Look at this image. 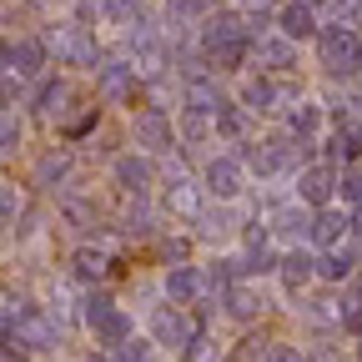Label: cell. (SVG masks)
I'll return each mask as SVG.
<instances>
[{
    "label": "cell",
    "mask_w": 362,
    "mask_h": 362,
    "mask_svg": "<svg viewBox=\"0 0 362 362\" xmlns=\"http://www.w3.org/2000/svg\"><path fill=\"white\" fill-rule=\"evenodd\" d=\"M322 66L337 76V71H352V66H362V40L347 30V25H337V30H327L322 35Z\"/></svg>",
    "instance_id": "1"
},
{
    "label": "cell",
    "mask_w": 362,
    "mask_h": 362,
    "mask_svg": "<svg viewBox=\"0 0 362 362\" xmlns=\"http://www.w3.org/2000/svg\"><path fill=\"white\" fill-rule=\"evenodd\" d=\"M86 322H90V332H96L101 342H126V337H131V317H126L121 307H111L106 297H101V302H90Z\"/></svg>",
    "instance_id": "2"
},
{
    "label": "cell",
    "mask_w": 362,
    "mask_h": 362,
    "mask_svg": "<svg viewBox=\"0 0 362 362\" xmlns=\"http://www.w3.org/2000/svg\"><path fill=\"white\" fill-rule=\"evenodd\" d=\"M16 327H21V342L25 347H51L56 342V322H51V317H40L35 307H21L16 312Z\"/></svg>",
    "instance_id": "3"
},
{
    "label": "cell",
    "mask_w": 362,
    "mask_h": 362,
    "mask_svg": "<svg viewBox=\"0 0 362 362\" xmlns=\"http://www.w3.org/2000/svg\"><path fill=\"white\" fill-rule=\"evenodd\" d=\"M151 332H156L161 347H187V342H192V322H187V317H181L176 307H161V312H156Z\"/></svg>",
    "instance_id": "4"
},
{
    "label": "cell",
    "mask_w": 362,
    "mask_h": 362,
    "mask_svg": "<svg viewBox=\"0 0 362 362\" xmlns=\"http://www.w3.org/2000/svg\"><path fill=\"white\" fill-rule=\"evenodd\" d=\"M332 187H337V171H332V166H307V171L297 176V192H302V202H312V206H322V202L332 197Z\"/></svg>",
    "instance_id": "5"
},
{
    "label": "cell",
    "mask_w": 362,
    "mask_h": 362,
    "mask_svg": "<svg viewBox=\"0 0 362 362\" xmlns=\"http://www.w3.org/2000/svg\"><path fill=\"white\" fill-rule=\"evenodd\" d=\"M206 187H211L216 197H237V192H242V161L216 156V161L206 166Z\"/></svg>",
    "instance_id": "6"
},
{
    "label": "cell",
    "mask_w": 362,
    "mask_h": 362,
    "mask_svg": "<svg viewBox=\"0 0 362 362\" xmlns=\"http://www.w3.org/2000/svg\"><path fill=\"white\" fill-rule=\"evenodd\" d=\"M136 141L151 146V151H166V146L176 141V131H171V121H166L161 111H146L141 121H136Z\"/></svg>",
    "instance_id": "7"
},
{
    "label": "cell",
    "mask_w": 362,
    "mask_h": 362,
    "mask_svg": "<svg viewBox=\"0 0 362 362\" xmlns=\"http://www.w3.org/2000/svg\"><path fill=\"white\" fill-rule=\"evenodd\" d=\"M116 181H121L126 192H146V187H151V166H146L141 156H121V161H116Z\"/></svg>",
    "instance_id": "8"
},
{
    "label": "cell",
    "mask_w": 362,
    "mask_h": 362,
    "mask_svg": "<svg viewBox=\"0 0 362 362\" xmlns=\"http://www.w3.org/2000/svg\"><path fill=\"white\" fill-rule=\"evenodd\" d=\"M131 90H136L131 66H106V71H101V96H106V101H126Z\"/></svg>",
    "instance_id": "9"
},
{
    "label": "cell",
    "mask_w": 362,
    "mask_h": 362,
    "mask_svg": "<svg viewBox=\"0 0 362 362\" xmlns=\"http://www.w3.org/2000/svg\"><path fill=\"white\" fill-rule=\"evenodd\" d=\"M352 267H357V252H352V247H342V252H327L322 262H317V272H322L327 282H347V277H352Z\"/></svg>",
    "instance_id": "10"
},
{
    "label": "cell",
    "mask_w": 362,
    "mask_h": 362,
    "mask_svg": "<svg viewBox=\"0 0 362 362\" xmlns=\"http://www.w3.org/2000/svg\"><path fill=\"white\" fill-rule=\"evenodd\" d=\"M166 292H171L176 302H192V297L202 292V277H197L192 267H171V272H166Z\"/></svg>",
    "instance_id": "11"
},
{
    "label": "cell",
    "mask_w": 362,
    "mask_h": 362,
    "mask_svg": "<svg viewBox=\"0 0 362 362\" xmlns=\"http://www.w3.org/2000/svg\"><path fill=\"white\" fill-rule=\"evenodd\" d=\"M312 257L307 252H292V257H282V282H287V292H297V287H307V277H312Z\"/></svg>",
    "instance_id": "12"
},
{
    "label": "cell",
    "mask_w": 362,
    "mask_h": 362,
    "mask_svg": "<svg viewBox=\"0 0 362 362\" xmlns=\"http://www.w3.org/2000/svg\"><path fill=\"white\" fill-rule=\"evenodd\" d=\"M312 237H317V242H327V247L342 242V237H347V216H342V211H322V216L312 221Z\"/></svg>",
    "instance_id": "13"
},
{
    "label": "cell",
    "mask_w": 362,
    "mask_h": 362,
    "mask_svg": "<svg viewBox=\"0 0 362 362\" xmlns=\"http://www.w3.org/2000/svg\"><path fill=\"white\" fill-rule=\"evenodd\" d=\"M187 101H192V111H202V116H216V111H221L216 90H211L206 81H192V86H187Z\"/></svg>",
    "instance_id": "14"
},
{
    "label": "cell",
    "mask_w": 362,
    "mask_h": 362,
    "mask_svg": "<svg viewBox=\"0 0 362 362\" xmlns=\"http://www.w3.org/2000/svg\"><path fill=\"white\" fill-rule=\"evenodd\" d=\"M282 30H287L292 40L312 35V11H307V6H287V11H282Z\"/></svg>",
    "instance_id": "15"
},
{
    "label": "cell",
    "mask_w": 362,
    "mask_h": 362,
    "mask_svg": "<svg viewBox=\"0 0 362 362\" xmlns=\"http://www.w3.org/2000/svg\"><path fill=\"white\" fill-rule=\"evenodd\" d=\"M11 61H16V71H21V76H35L45 56H40V45H35V40H21L16 51H11Z\"/></svg>",
    "instance_id": "16"
},
{
    "label": "cell",
    "mask_w": 362,
    "mask_h": 362,
    "mask_svg": "<svg viewBox=\"0 0 362 362\" xmlns=\"http://www.w3.org/2000/svg\"><path fill=\"white\" fill-rule=\"evenodd\" d=\"M226 307H232L237 317H252V312H257L262 302H257V297H252L247 287H237V282H232V287H226Z\"/></svg>",
    "instance_id": "17"
},
{
    "label": "cell",
    "mask_w": 362,
    "mask_h": 362,
    "mask_svg": "<svg viewBox=\"0 0 362 362\" xmlns=\"http://www.w3.org/2000/svg\"><path fill=\"white\" fill-rule=\"evenodd\" d=\"M101 272H106V257H101V252H90V247H86V252H76V277H86V282H90V277H101Z\"/></svg>",
    "instance_id": "18"
},
{
    "label": "cell",
    "mask_w": 362,
    "mask_h": 362,
    "mask_svg": "<svg viewBox=\"0 0 362 362\" xmlns=\"http://www.w3.org/2000/svg\"><path fill=\"white\" fill-rule=\"evenodd\" d=\"M66 171H71V161H66V156H45V161L35 166V176H40V187H56V181H61Z\"/></svg>",
    "instance_id": "19"
},
{
    "label": "cell",
    "mask_w": 362,
    "mask_h": 362,
    "mask_svg": "<svg viewBox=\"0 0 362 362\" xmlns=\"http://www.w3.org/2000/svg\"><path fill=\"white\" fill-rule=\"evenodd\" d=\"M277 232H282V237H307L312 221H307L302 211H282V216H277Z\"/></svg>",
    "instance_id": "20"
},
{
    "label": "cell",
    "mask_w": 362,
    "mask_h": 362,
    "mask_svg": "<svg viewBox=\"0 0 362 362\" xmlns=\"http://www.w3.org/2000/svg\"><path fill=\"white\" fill-rule=\"evenodd\" d=\"M216 131H221V136H242V131H247V116L232 111V106H221V111H216Z\"/></svg>",
    "instance_id": "21"
},
{
    "label": "cell",
    "mask_w": 362,
    "mask_h": 362,
    "mask_svg": "<svg viewBox=\"0 0 362 362\" xmlns=\"http://www.w3.org/2000/svg\"><path fill=\"white\" fill-rule=\"evenodd\" d=\"M16 141H21V121L11 111H0V151H11Z\"/></svg>",
    "instance_id": "22"
},
{
    "label": "cell",
    "mask_w": 362,
    "mask_h": 362,
    "mask_svg": "<svg viewBox=\"0 0 362 362\" xmlns=\"http://www.w3.org/2000/svg\"><path fill=\"white\" fill-rule=\"evenodd\" d=\"M16 211H21L16 187H6V181H0V226H6V221H16Z\"/></svg>",
    "instance_id": "23"
},
{
    "label": "cell",
    "mask_w": 362,
    "mask_h": 362,
    "mask_svg": "<svg viewBox=\"0 0 362 362\" xmlns=\"http://www.w3.org/2000/svg\"><path fill=\"white\" fill-rule=\"evenodd\" d=\"M337 187H342V197H347V202H362V166H352V171L337 181Z\"/></svg>",
    "instance_id": "24"
},
{
    "label": "cell",
    "mask_w": 362,
    "mask_h": 362,
    "mask_svg": "<svg viewBox=\"0 0 362 362\" xmlns=\"http://www.w3.org/2000/svg\"><path fill=\"white\" fill-rule=\"evenodd\" d=\"M116 347H121V352H116L111 362H146V342H131V337H126V342H116Z\"/></svg>",
    "instance_id": "25"
},
{
    "label": "cell",
    "mask_w": 362,
    "mask_h": 362,
    "mask_svg": "<svg viewBox=\"0 0 362 362\" xmlns=\"http://www.w3.org/2000/svg\"><path fill=\"white\" fill-rule=\"evenodd\" d=\"M317 126V106H302V111H292V136H307Z\"/></svg>",
    "instance_id": "26"
},
{
    "label": "cell",
    "mask_w": 362,
    "mask_h": 362,
    "mask_svg": "<svg viewBox=\"0 0 362 362\" xmlns=\"http://www.w3.org/2000/svg\"><path fill=\"white\" fill-rule=\"evenodd\" d=\"M66 56H71V61H90V40H86L81 30H76V35H66Z\"/></svg>",
    "instance_id": "27"
},
{
    "label": "cell",
    "mask_w": 362,
    "mask_h": 362,
    "mask_svg": "<svg viewBox=\"0 0 362 362\" xmlns=\"http://www.w3.org/2000/svg\"><path fill=\"white\" fill-rule=\"evenodd\" d=\"M342 327H347V332H362V297H352V302L342 307Z\"/></svg>",
    "instance_id": "28"
},
{
    "label": "cell",
    "mask_w": 362,
    "mask_h": 362,
    "mask_svg": "<svg viewBox=\"0 0 362 362\" xmlns=\"http://www.w3.org/2000/svg\"><path fill=\"white\" fill-rule=\"evenodd\" d=\"M247 101H252V111H267V101H272V86H267V81L247 86Z\"/></svg>",
    "instance_id": "29"
},
{
    "label": "cell",
    "mask_w": 362,
    "mask_h": 362,
    "mask_svg": "<svg viewBox=\"0 0 362 362\" xmlns=\"http://www.w3.org/2000/svg\"><path fill=\"white\" fill-rule=\"evenodd\" d=\"M206 347H211L206 337H192V342H187V362H211V352H206Z\"/></svg>",
    "instance_id": "30"
},
{
    "label": "cell",
    "mask_w": 362,
    "mask_h": 362,
    "mask_svg": "<svg viewBox=\"0 0 362 362\" xmlns=\"http://www.w3.org/2000/svg\"><path fill=\"white\" fill-rule=\"evenodd\" d=\"M267 362H307V357H302L297 347H272V352H267Z\"/></svg>",
    "instance_id": "31"
},
{
    "label": "cell",
    "mask_w": 362,
    "mask_h": 362,
    "mask_svg": "<svg viewBox=\"0 0 362 362\" xmlns=\"http://www.w3.org/2000/svg\"><path fill=\"white\" fill-rule=\"evenodd\" d=\"M171 206H176V211H192V192H187V187H181V181H176V187H171Z\"/></svg>",
    "instance_id": "32"
},
{
    "label": "cell",
    "mask_w": 362,
    "mask_h": 362,
    "mask_svg": "<svg viewBox=\"0 0 362 362\" xmlns=\"http://www.w3.org/2000/svg\"><path fill=\"white\" fill-rule=\"evenodd\" d=\"M131 6H141V0H111V11H116V16H126Z\"/></svg>",
    "instance_id": "33"
},
{
    "label": "cell",
    "mask_w": 362,
    "mask_h": 362,
    "mask_svg": "<svg viewBox=\"0 0 362 362\" xmlns=\"http://www.w3.org/2000/svg\"><path fill=\"white\" fill-rule=\"evenodd\" d=\"M6 101H11V86H6V81H0V106H6Z\"/></svg>",
    "instance_id": "34"
}]
</instances>
